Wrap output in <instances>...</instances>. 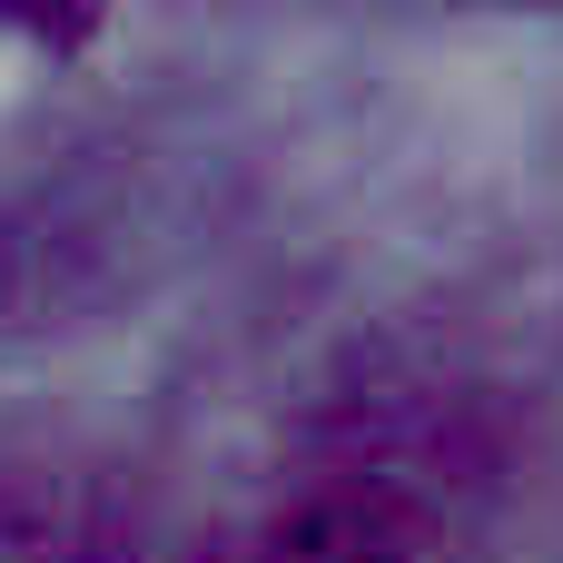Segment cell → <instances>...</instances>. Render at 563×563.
Masks as SVG:
<instances>
[{
    "mask_svg": "<svg viewBox=\"0 0 563 563\" xmlns=\"http://www.w3.org/2000/svg\"><path fill=\"white\" fill-rule=\"evenodd\" d=\"M228 563H445V554H435V534H426V515L406 495H386V485H317L287 515H267V534Z\"/></svg>",
    "mask_w": 563,
    "mask_h": 563,
    "instance_id": "1",
    "label": "cell"
},
{
    "mask_svg": "<svg viewBox=\"0 0 563 563\" xmlns=\"http://www.w3.org/2000/svg\"><path fill=\"white\" fill-rule=\"evenodd\" d=\"M89 563H228V554H89Z\"/></svg>",
    "mask_w": 563,
    "mask_h": 563,
    "instance_id": "2",
    "label": "cell"
}]
</instances>
